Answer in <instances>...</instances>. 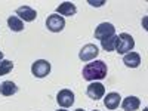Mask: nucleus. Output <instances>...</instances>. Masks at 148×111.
Masks as SVG:
<instances>
[{"instance_id": "nucleus-1", "label": "nucleus", "mask_w": 148, "mask_h": 111, "mask_svg": "<svg viewBox=\"0 0 148 111\" xmlns=\"http://www.w3.org/2000/svg\"><path fill=\"white\" fill-rule=\"evenodd\" d=\"M107 77V64L104 61H93L86 64L83 68V79L88 82L102 80Z\"/></svg>"}, {"instance_id": "nucleus-2", "label": "nucleus", "mask_w": 148, "mask_h": 111, "mask_svg": "<svg viewBox=\"0 0 148 111\" xmlns=\"http://www.w3.org/2000/svg\"><path fill=\"white\" fill-rule=\"evenodd\" d=\"M135 47V40L133 37L127 33H121L120 36H117V45H116V51L119 53H129L132 49Z\"/></svg>"}, {"instance_id": "nucleus-3", "label": "nucleus", "mask_w": 148, "mask_h": 111, "mask_svg": "<svg viewBox=\"0 0 148 111\" xmlns=\"http://www.w3.org/2000/svg\"><path fill=\"white\" fill-rule=\"evenodd\" d=\"M31 73H33L34 77L43 79V77H46L47 74L51 73V64H49L46 59H37L36 62H33V65H31Z\"/></svg>"}, {"instance_id": "nucleus-4", "label": "nucleus", "mask_w": 148, "mask_h": 111, "mask_svg": "<svg viewBox=\"0 0 148 111\" xmlns=\"http://www.w3.org/2000/svg\"><path fill=\"white\" fill-rule=\"evenodd\" d=\"M46 27L52 33H59V31H62L64 27H65V19L61 15H58V14H52V15H49L47 19H46Z\"/></svg>"}, {"instance_id": "nucleus-5", "label": "nucleus", "mask_w": 148, "mask_h": 111, "mask_svg": "<svg viewBox=\"0 0 148 111\" xmlns=\"http://www.w3.org/2000/svg\"><path fill=\"white\" fill-rule=\"evenodd\" d=\"M104 93H105L104 84L102 83H98V82H92L88 86V89H86V95H88L90 99H93V101L101 99V98L104 96Z\"/></svg>"}, {"instance_id": "nucleus-6", "label": "nucleus", "mask_w": 148, "mask_h": 111, "mask_svg": "<svg viewBox=\"0 0 148 111\" xmlns=\"http://www.w3.org/2000/svg\"><path fill=\"white\" fill-rule=\"evenodd\" d=\"M113 34H116V28H114L113 24L102 22V24H99V25L96 27V30H95V39L102 40V39H107V37L113 36Z\"/></svg>"}, {"instance_id": "nucleus-7", "label": "nucleus", "mask_w": 148, "mask_h": 111, "mask_svg": "<svg viewBox=\"0 0 148 111\" xmlns=\"http://www.w3.org/2000/svg\"><path fill=\"white\" fill-rule=\"evenodd\" d=\"M56 101L62 108H68L74 104V93L70 89H62L56 95Z\"/></svg>"}, {"instance_id": "nucleus-8", "label": "nucleus", "mask_w": 148, "mask_h": 111, "mask_svg": "<svg viewBox=\"0 0 148 111\" xmlns=\"http://www.w3.org/2000/svg\"><path fill=\"white\" fill-rule=\"evenodd\" d=\"M98 47L95 46V45H86V46H83L82 47V51L79 52V58L82 59V61H84V62H88V61H92V59H95L96 56H98Z\"/></svg>"}, {"instance_id": "nucleus-9", "label": "nucleus", "mask_w": 148, "mask_h": 111, "mask_svg": "<svg viewBox=\"0 0 148 111\" xmlns=\"http://www.w3.org/2000/svg\"><path fill=\"white\" fill-rule=\"evenodd\" d=\"M16 15L19 16L21 21L24 19V21H27V22H31V21L36 19L37 12L33 8H30V6H21V8L16 9Z\"/></svg>"}, {"instance_id": "nucleus-10", "label": "nucleus", "mask_w": 148, "mask_h": 111, "mask_svg": "<svg viewBox=\"0 0 148 111\" xmlns=\"http://www.w3.org/2000/svg\"><path fill=\"white\" fill-rule=\"evenodd\" d=\"M76 5L71 3V2H64V3H61L58 8H56V14L58 15H62L64 16H73V15H76Z\"/></svg>"}, {"instance_id": "nucleus-11", "label": "nucleus", "mask_w": 148, "mask_h": 111, "mask_svg": "<svg viewBox=\"0 0 148 111\" xmlns=\"http://www.w3.org/2000/svg\"><path fill=\"white\" fill-rule=\"evenodd\" d=\"M123 62H125V65L129 67V68H136L141 64V56L136 52H129L123 56Z\"/></svg>"}, {"instance_id": "nucleus-12", "label": "nucleus", "mask_w": 148, "mask_h": 111, "mask_svg": "<svg viewBox=\"0 0 148 111\" xmlns=\"http://www.w3.org/2000/svg\"><path fill=\"white\" fill-rule=\"evenodd\" d=\"M120 99H121L120 95L116 93V92L107 93L105 99H104V105H105L108 110H116V108H119V105H120Z\"/></svg>"}, {"instance_id": "nucleus-13", "label": "nucleus", "mask_w": 148, "mask_h": 111, "mask_svg": "<svg viewBox=\"0 0 148 111\" xmlns=\"http://www.w3.org/2000/svg\"><path fill=\"white\" fill-rule=\"evenodd\" d=\"M139 105H141V101L136 96H127L121 102V107L125 111H136L139 108Z\"/></svg>"}, {"instance_id": "nucleus-14", "label": "nucleus", "mask_w": 148, "mask_h": 111, "mask_svg": "<svg viewBox=\"0 0 148 111\" xmlns=\"http://www.w3.org/2000/svg\"><path fill=\"white\" fill-rule=\"evenodd\" d=\"M18 92V86L14 82H3L0 84V93L3 96H12Z\"/></svg>"}, {"instance_id": "nucleus-15", "label": "nucleus", "mask_w": 148, "mask_h": 111, "mask_svg": "<svg viewBox=\"0 0 148 111\" xmlns=\"http://www.w3.org/2000/svg\"><path fill=\"white\" fill-rule=\"evenodd\" d=\"M116 45H117V36L116 34H113V36L107 37V39L101 40V46H102L104 51H107V52L116 51Z\"/></svg>"}, {"instance_id": "nucleus-16", "label": "nucleus", "mask_w": 148, "mask_h": 111, "mask_svg": "<svg viewBox=\"0 0 148 111\" xmlns=\"http://www.w3.org/2000/svg\"><path fill=\"white\" fill-rule=\"evenodd\" d=\"M8 25L12 31H22L24 30V22L18 16H9L8 18Z\"/></svg>"}, {"instance_id": "nucleus-17", "label": "nucleus", "mask_w": 148, "mask_h": 111, "mask_svg": "<svg viewBox=\"0 0 148 111\" xmlns=\"http://www.w3.org/2000/svg\"><path fill=\"white\" fill-rule=\"evenodd\" d=\"M14 68V62L12 61H8V59H3L0 61V76H5V74H9Z\"/></svg>"}, {"instance_id": "nucleus-18", "label": "nucleus", "mask_w": 148, "mask_h": 111, "mask_svg": "<svg viewBox=\"0 0 148 111\" xmlns=\"http://www.w3.org/2000/svg\"><path fill=\"white\" fill-rule=\"evenodd\" d=\"M92 6H101V5H104V2H89Z\"/></svg>"}, {"instance_id": "nucleus-19", "label": "nucleus", "mask_w": 148, "mask_h": 111, "mask_svg": "<svg viewBox=\"0 0 148 111\" xmlns=\"http://www.w3.org/2000/svg\"><path fill=\"white\" fill-rule=\"evenodd\" d=\"M0 61H3V52H0Z\"/></svg>"}, {"instance_id": "nucleus-20", "label": "nucleus", "mask_w": 148, "mask_h": 111, "mask_svg": "<svg viewBox=\"0 0 148 111\" xmlns=\"http://www.w3.org/2000/svg\"><path fill=\"white\" fill-rule=\"evenodd\" d=\"M58 111H67L65 108H61V110H58Z\"/></svg>"}, {"instance_id": "nucleus-21", "label": "nucleus", "mask_w": 148, "mask_h": 111, "mask_svg": "<svg viewBox=\"0 0 148 111\" xmlns=\"http://www.w3.org/2000/svg\"><path fill=\"white\" fill-rule=\"evenodd\" d=\"M76 111H84V110H82V108H77V110H76Z\"/></svg>"}, {"instance_id": "nucleus-22", "label": "nucleus", "mask_w": 148, "mask_h": 111, "mask_svg": "<svg viewBox=\"0 0 148 111\" xmlns=\"http://www.w3.org/2000/svg\"><path fill=\"white\" fill-rule=\"evenodd\" d=\"M93 111H98V110H93Z\"/></svg>"}]
</instances>
